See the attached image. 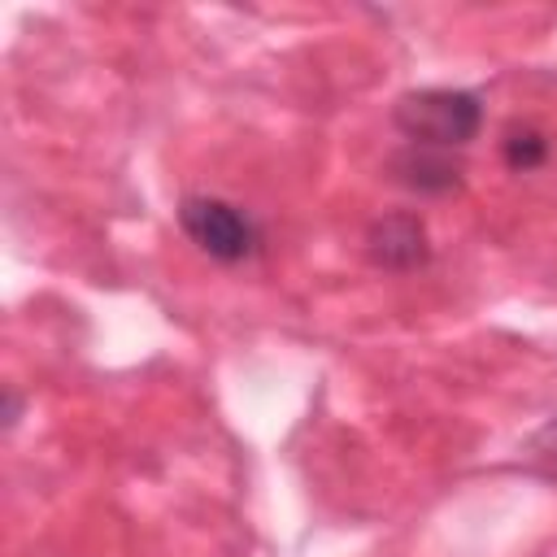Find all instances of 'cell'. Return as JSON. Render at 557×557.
<instances>
[{
	"mask_svg": "<svg viewBox=\"0 0 557 557\" xmlns=\"http://www.w3.org/2000/svg\"><path fill=\"white\" fill-rule=\"evenodd\" d=\"M392 126L418 148H466L483 126V100L466 87H422L392 104Z\"/></svg>",
	"mask_w": 557,
	"mask_h": 557,
	"instance_id": "1",
	"label": "cell"
},
{
	"mask_svg": "<svg viewBox=\"0 0 557 557\" xmlns=\"http://www.w3.org/2000/svg\"><path fill=\"white\" fill-rule=\"evenodd\" d=\"M366 252L379 270L405 274L431 261V244H426V226L418 213H383L379 222H370L366 231Z\"/></svg>",
	"mask_w": 557,
	"mask_h": 557,
	"instance_id": "3",
	"label": "cell"
},
{
	"mask_svg": "<svg viewBox=\"0 0 557 557\" xmlns=\"http://www.w3.org/2000/svg\"><path fill=\"white\" fill-rule=\"evenodd\" d=\"M392 174H396L400 187H409L418 196H448V191L461 187V165L448 152L418 148V144H409L405 152L392 157Z\"/></svg>",
	"mask_w": 557,
	"mask_h": 557,
	"instance_id": "4",
	"label": "cell"
},
{
	"mask_svg": "<svg viewBox=\"0 0 557 557\" xmlns=\"http://www.w3.org/2000/svg\"><path fill=\"white\" fill-rule=\"evenodd\" d=\"M500 157H505V165L518 170V174L540 170V165L548 161V139H544V131H535V126H513V131L500 139Z\"/></svg>",
	"mask_w": 557,
	"mask_h": 557,
	"instance_id": "5",
	"label": "cell"
},
{
	"mask_svg": "<svg viewBox=\"0 0 557 557\" xmlns=\"http://www.w3.org/2000/svg\"><path fill=\"white\" fill-rule=\"evenodd\" d=\"M178 226H183V235H187L205 257H213V261H222V265L248 261V257L261 248L257 222H252L239 205H231V200H222V196H183V205H178Z\"/></svg>",
	"mask_w": 557,
	"mask_h": 557,
	"instance_id": "2",
	"label": "cell"
}]
</instances>
